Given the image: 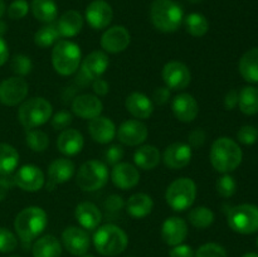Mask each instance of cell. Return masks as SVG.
<instances>
[{"label":"cell","instance_id":"6da1fadb","mask_svg":"<svg viewBox=\"0 0 258 257\" xmlns=\"http://www.w3.org/2000/svg\"><path fill=\"white\" fill-rule=\"evenodd\" d=\"M243 153L238 144L231 138L222 136L212 144L209 159L211 164L218 173L228 174L236 170L242 163Z\"/></svg>","mask_w":258,"mask_h":257},{"label":"cell","instance_id":"7a4b0ae2","mask_svg":"<svg viewBox=\"0 0 258 257\" xmlns=\"http://www.w3.org/2000/svg\"><path fill=\"white\" fill-rule=\"evenodd\" d=\"M149 14L154 27L163 33L175 32L184 20L183 8L174 0H154Z\"/></svg>","mask_w":258,"mask_h":257},{"label":"cell","instance_id":"3957f363","mask_svg":"<svg viewBox=\"0 0 258 257\" xmlns=\"http://www.w3.org/2000/svg\"><path fill=\"white\" fill-rule=\"evenodd\" d=\"M48 224V216L40 207H27L18 213L14 221V229L23 242H32L44 232Z\"/></svg>","mask_w":258,"mask_h":257},{"label":"cell","instance_id":"277c9868","mask_svg":"<svg viewBox=\"0 0 258 257\" xmlns=\"http://www.w3.org/2000/svg\"><path fill=\"white\" fill-rule=\"evenodd\" d=\"M93 244L100 254L113 257L125 251L128 244V237L118 226L107 223L96 229Z\"/></svg>","mask_w":258,"mask_h":257},{"label":"cell","instance_id":"5b68a950","mask_svg":"<svg viewBox=\"0 0 258 257\" xmlns=\"http://www.w3.org/2000/svg\"><path fill=\"white\" fill-rule=\"evenodd\" d=\"M81 53L80 45L67 39H60L53 45L52 65L60 76H71L80 68Z\"/></svg>","mask_w":258,"mask_h":257},{"label":"cell","instance_id":"8992f818","mask_svg":"<svg viewBox=\"0 0 258 257\" xmlns=\"http://www.w3.org/2000/svg\"><path fill=\"white\" fill-rule=\"evenodd\" d=\"M53 107L44 97H33L23 101L18 110V118L27 130L39 127L50 120Z\"/></svg>","mask_w":258,"mask_h":257},{"label":"cell","instance_id":"52a82bcc","mask_svg":"<svg viewBox=\"0 0 258 257\" xmlns=\"http://www.w3.org/2000/svg\"><path fill=\"white\" fill-rule=\"evenodd\" d=\"M197 198V184L190 178H178L171 181L165 193L168 206L175 212L190 208Z\"/></svg>","mask_w":258,"mask_h":257},{"label":"cell","instance_id":"ba28073f","mask_svg":"<svg viewBox=\"0 0 258 257\" xmlns=\"http://www.w3.org/2000/svg\"><path fill=\"white\" fill-rule=\"evenodd\" d=\"M108 180V170L100 160H88L78 169L76 181L83 191H96L103 188Z\"/></svg>","mask_w":258,"mask_h":257},{"label":"cell","instance_id":"9c48e42d","mask_svg":"<svg viewBox=\"0 0 258 257\" xmlns=\"http://www.w3.org/2000/svg\"><path fill=\"white\" fill-rule=\"evenodd\" d=\"M231 229L241 234H252L258 231V207L254 204H239L232 207L227 214Z\"/></svg>","mask_w":258,"mask_h":257},{"label":"cell","instance_id":"30bf717a","mask_svg":"<svg viewBox=\"0 0 258 257\" xmlns=\"http://www.w3.org/2000/svg\"><path fill=\"white\" fill-rule=\"evenodd\" d=\"M29 91L27 81L14 76L0 82V103L5 106H17L25 101Z\"/></svg>","mask_w":258,"mask_h":257},{"label":"cell","instance_id":"8fae6325","mask_svg":"<svg viewBox=\"0 0 258 257\" xmlns=\"http://www.w3.org/2000/svg\"><path fill=\"white\" fill-rule=\"evenodd\" d=\"M163 80L169 90L181 91L185 90L191 81L190 70L188 66L179 60H170L163 67Z\"/></svg>","mask_w":258,"mask_h":257},{"label":"cell","instance_id":"7c38bea8","mask_svg":"<svg viewBox=\"0 0 258 257\" xmlns=\"http://www.w3.org/2000/svg\"><path fill=\"white\" fill-rule=\"evenodd\" d=\"M14 185L20 188L24 191H38L44 185V173L42 169L33 164H27V165L20 166L17 173L13 176Z\"/></svg>","mask_w":258,"mask_h":257},{"label":"cell","instance_id":"4fadbf2b","mask_svg":"<svg viewBox=\"0 0 258 257\" xmlns=\"http://www.w3.org/2000/svg\"><path fill=\"white\" fill-rule=\"evenodd\" d=\"M62 243L73 256H82L90 249V236L82 227L70 226L63 231Z\"/></svg>","mask_w":258,"mask_h":257},{"label":"cell","instance_id":"5bb4252c","mask_svg":"<svg viewBox=\"0 0 258 257\" xmlns=\"http://www.w3.org/2000/svg\"><path fill=\"white\" fill-rule=\"evenodd\" d=\"M120 143L125 144L127 146H139L148 139L149 130L148 126L138 118H131V120L125 121L120 125L117 133Z\"/></svg>","mask_w":258,"mask_h":257},{"label":"cell","instance_id":"9a60e30c","mask_svg":"<svg viewBox=\"0 0 258 257\" xmlns=\"http://www.w3.org/2000/svg\"><path fill=\"white\" fill-rule=\"evenodd\" d=\"M85 18L93 29H105L112 22L113 10L105 0H93L86 8Z\"/></svg>","mask_w":258,"mask_h":257},{"label":"cell","instance_id":"2e32d148","mask_svg":"<svg viewBox=\"0 0 258 257\" xmlns=\"http://www.w3.org/2000/svg\"><path fill=\"white\" fill-rule=\"evenodd\" d=\"M131 35L123 25H113L101 37V47L105 52L121 53L130 45Z\"/></svg>","mask_w":258,"mask_h":257},{"label":"cell","instance_id":"e0dca14e","mask_svg":"<svg viewBox=\"0 0 258 257\" xmlns=\"http://www.w3.org/2000/svg\"><path fill=\"white\" fill-rule=\"evenodd\" d=\"M108 65H110V60L105 52L93 50L90 54L86 55L85 59L81 62V75L87 81L97 80L106 72Z\"/></svg>","mask_w":258,"mask_h":257},{"label":"cell","instance_id":"ac0fdd59","mask_svg":"<svg viewBox=\"0 0 258 257\" xmlns=\"http://www.w3.org/2000/svg\"><path fill=\"white\" fill-rule=\"evenodd\" d=\"M191 155H193V151H191L189 144L173 143L166 146L163 154V160L169 169L179 170V169H183L186 165H189Z\"/></svg>","mask_w":258,"mask_h":257},{"label":"cell","instance_id":"d6986e66","mask_svg":"<svg viewBox=\"0 0 258 257\" xmlns=\"http://www.w3.org/2000/svg\"><path fill=\"white\" fill-rule=\"evenodd\" d=\"M72 111L76 116L85 120H92L102 113V101L96 95L83 93L75 97L72 102Z\"/></svg>","mask_w":258,"mask_h":257},{"label":"cell","instance_id":"ffe728a7","mask_svg":"<svg viewBox=\"0 0 258 257\" xmlns=\"http://www.w3.org/2000/svg\"><path fill=\"white\" fill-rule=\"evenodd\" d=\"M171 110L174 116L181 122H191L199 113V106L197 100L190 93H179L171 102Z\"/></svg>","mask_w":258,"mask_h":257},{"label":"cell","instance_id":"44dd1931","mask_svg":"<svg viewBox=\"0 0 258 257\" xmlns=\"http://www.w3.org/2000/svg\"><path fill=\"white\" fill-rule=\"evenodd\" d=\"M188 236V224L180 217H170L161 226V237L169 246L174 247L183 243Z\"/></svg>","mask_w":258,"mask_h":257},{"label":"cell","instance_id":"7402d4cb","mask_svg":"<svg viewBox=\"0 0 258 257\" xmlns=\"http://www.w3.org/2000/svg\"><path fill=\"white\" fill-rule=\"evenodd\" d=\"M111 180L117 188L122 190L135 188L140 181V173L138 168L130 163H118L113 165L111 171Z\"/></svg>","mask_w":258,"mask_h":257},{"label":"cell","instance_id":"603a6c76","mask_svg":"<svg viewBox=\"0 0 258 257\" xmlns=\"http://www.w3.org/2000/svg\"><path fill=\"white\" fill-rule=\"evenodd\" d=\"M88 133L91 139L98 144H108L115 139L116 125L111 118L105 116H97L88 122Z\"/></svg>","mask_w":258,"mask_h":257},{"label":"cell","instance_id":"cb8c5ba5","mask_svg":"<svg viewBox=\"0 0 258 257\" xmlns=\"http://www.w3.org/2000/svg\"><path fill=\"white\" fill-rule=\"evenodd\" d=\"M75 218L86 231L97 229L102 221V213L96 204L91 202H81L75 209Z\"/></svg>","mask_w":258,"mask_h":257},{"label":"cell","instance_id":"d4e9b609","mask_svg":"<svg viewBox=\"0 0 258 257\" xmlns=\"http://www.w3.org/2000/svg\"><path fill=\"white\" fill-rule=\"evenodd\" d=\"M125 107L138 120H146L154 112L153 100L141 92H133L126 97Z\"/></svg>","mask_w":258,"mask_h":257},{"label":"cell","instance_id":"484cf974","mask_svg":"<svg viewBox=\"0 0 258 257\" xmlns=\"http://www.w3.org/2000/svg\"><path fill=\"white\" fill-rule=\"evenodd\" d=\"M85 145V139L83 135L76 128H66L60 131L59 136L57 139V148L63 155L73 156L81 153Z\"/></svg>","mask_w":258,"mask_h":257},{"label":"cell","instance_id":"4316f807","mask_svg":"<svg viewBox=\"0 0 258 257\" xmlns=\"http://www.w3.org/2000/svg\"><path fill=\"white\" fill-rule=\"evenodd\" d=\"M76 166L71 159L67 158H58L53 160L48 166V176L49 181L54 185L57 184L67 183L75 175Z\"/></svg>","mask_w":258,"mask_h":257},{"label":"cell","instance_id":"83f0119b","mask_svg":"<svg viewBox=\"0 0 258 257\" xmlns=\"http://www.w3.org/2000/svg\"><path fill=\"white\" fill-rule=\"evenodd\" d=\"M55 25L62 38L76 37L83 28V17L77 10H68L60 15Z\"/></svg>","mask_w":258,"mask_h":257},{"label":"cell","instance_id":"f1b7e54d","mask_svg":"<svg viewBox=\"0 0 258 257\" xmlns=\"http://www.w3.org/2000/svg\"><path fill=\"white\" fill-rule=\"evenodd\" d=\"M154 201L149 194L135 193L126 202V211L134 218H145L153 212Z\"/></svg>","mask_w":258,"mask_h":257},{"label":"cell","instance_id":"f546056e","mask_svg":"<svg viewBox=\"0 0 258 257\" xmlns=\"http://www.w3.org/2000/svg\"><path fill=\"white\" fill-rule=\"evenodd\" d=\"M161 160V154L159 149L154 145H143L136 149L134 154V161L136 168L143 170H153L159 165Z\"/></svg>","mask_w":258,"mask_h":257},{"label":"cell","instance_id":"4dcf8cb0","mask_svg":"<svg viewBox=\"0 0 258 257\" xmlns=\"http://www.w3.org/2000/svg\"><path fill=\"white\" fill-rule=\"evenodd\" d=\"M33 257H60L62 244L57 237L52 234H45L40 237L33 244Z\"/></svg>","mask_w":258,"mask_h":257},{"label":"cell","instance_id":"1f68e13d","mask_svg":"<svg viewBox=\"0 0 258 257\" xmlns=\"http://www.w3.org/2000/svg\"><path fill=\"white\" fill-rule=\"evenodd\" d=\"M238 70L244 81L258 83V47L247 50L241 57Z\"/></svg>","mask_w":258,"mask_h":257},{"label":"cell","instance_id":"d6a6232c","mask_svg":"<svg viewBox=\"0 0 258 257\" xmlns=\"http://www.w3.org/2000/svg\"><path fill=\"white\" fill-rule=\"evenodd\" d=\"M30 9L35 19L45 24L54 22L58 15V7L54 0H32Z\"/></svg>","mask_w":258,"mask_h":257},{"label":"cell","instance_id":"836d02e7","mask_svg":"<svg viewBox=\"0 0 258 257\" xmlns=\"http://www.w3.org/2000/svg\"><path fill=\"white\" fill-rule=\"evenodd\" d=\"M19 153L14 146L0 143V176H8L18 168Z\"/></svg>","mask_w":258,"mask_h":257},{"label":"cell","instance_id":"e575fe53","mask_svg":"<svg viewBox=\"0 0 258 257\" xmlns=\"http://www.w3.org/2000/svg\"><path fill=\"white\" fill-rule=\"evenodd\" d=\"M239 110L244 115H256L258 113V88L253 86H246L238 92Z\"/></svg>","mask_w":258,"mask_h":257},{"label":"cell","instance_id":"d590c367","mask_svg":"<svg viewBox=\"0 0 258 257\" xmlns=\"http://www.w3.org/2000/svg\"><path fill=\"white\" fill-rule=\"evenodd\" d=\"M184 25H185L186 33L191 37L201 38L208 33L209 22L201 13H191L184 18Z\"/></svg>","mask_w":258,"mask_h":257},{"label":"cell","instance_id":"8d00e7d4","mask_svg":"<svg viewBox=\"0 0 258 257\" xmlns=\"http://www.w3.org/2000/svg\"><path fill=\"white\" fill-rule=\"evenodd\" d=\"M189 223L198 229H206L214 222V213L211 208L204 206L196 207L188 214Z\"/></svg>","mask_w":258,"mask_h":257},{"label":"cell","instance_id":"74e56055","mask_svg":"<svg viewBox=\"0 0 258 257\" xmlns=\"http://www.w3.org/2000/svg\"><path fill=\"white\" fill-rule=\"evenodd\" d=\"M60 35L58 33L57 25L45 24L40 29H38L34 34V43L40 48H48L54 45L59 40Z\"/></svg>","mask_w":258,"mask_h":257},{"label":"cell","instance_id":"f35d334b","mask_svg":"<svg viewBox=\"0 0 258 257\" xmlns=\"http://www.w3.org/2000/svg\"><path fill=\"white\" fill-rule=\"evenodd\" d=\"M25 141H27V145L32 149L35 153H42L49 145V136L42 130H38V128H30L27 131V135H25Z\"/></svg>","mask_w":258,"mask_h":257},{"label":"cell","instance_id":"ab89813d","mask_svg":"<svg viewBox=\"0 0 258 257\" xmlns=\"http://www.w3.org/2000/svg\"><path fill=\"white\" fill-rule=\"evenodd\" d=\"M10 68H12V71L17 76L24 77V76L29 75V73L32 72L33 62L28 55L15 54L14 57L12 58V62H10Z\"/></svg>","mask_w":258,"mask_h":257},{"label":"cell","instance_id":"60d3db41","mask_svg":"<svg viewBox=\"0 0 258 257\" xmlns=\"http://www.w3.org/2000/svg\"><path fill=\"white\" fill-rule=\"evenodd\" d=\"M217 193L222 197V198H231L234 196L237 190V183L234 178L229 174H223L221 178L217 180L216 183Z\"/></svg>","mask_w":258,"mask_h":257},{"label":"cell","instance_id":"b9f144b4","mask_svg":"<svg viewBox=\"0 0 258 257\" xmlns=\"http://www.w3.org/2000/svg\"><path fill=\"white\" fill-rule=\"evenodd\" d=\"M194 257H228V254L223 246L214 243V242H209V243L202 244L197 249Z\"/></svg>","mask_w":258,"mask_h":257},{"label":"cell","instance_id":"7bdbcfd3","mask_svg":"<svg viewBox=\"0 0 258 257\" xmlns=\"http://www.w3.org/2000/svg\"><path fill=\"white\" fill-rule=\"evenodd\" d=\"M18 247V239L15 234L8 228L0 227V252L7 253V252L14 251Z\"/></svg>","mask_w":258,"mask_h":257},{"label":"cell","instance_id":"ee69618b","mask_svg":"<svg viewBox=\"0 0 258 257\" xmlns=\"http://www.w3.org/2000/svg\"><path fill=\"white\" fill-rule=\"evenodd\" d=\"M237 139L243 145H253L258 140V130L252 125H244L237 133Z\"/></svg>","mask_w":258,"mask_h":257},{"label":"cell","instance_id":"f6af8a7d","mask_svg":"<svg viewBox=\"0 0 258 257\" xmlns=\"http://www.w3.org/2000/svg\"><path fill=\"white\" fill-rule=\"evenodd\" d=\"M50 120H52V126L54 130L63 131L66 130V128L70 127V125L73 121V116L71 112L63 110V111H58L57 113H54V115L50 117Z\"/></svg>","mask_w":258,"mask_h":257},{"label":"cell","instance_id":"bcb514c9","mask_svg":"<svg viewBox=\"0 0 258 257\" xmlns=\"http://www.w3.org/2000/svg\"><path fill=\"white\" fill-rule=\"evenodd\" d=\"M29 10V4L27 0H14L8 8V15L10 19H22L28 14Z\"/></svg>","mask_w":258,"mask_h":257},{"label":"cell","instance_id":"7dc6e473","mask_svg":"<svg viewBox=\"0 0 258 257\" xmlns=\"http://www.w3.org/2000/svg\"><path fill=\"white\" fill-rule=\"evenodd\" d=\"M123 155H125V151H123L122 146L111 145L110 148L105 151L106 163L110 164V165H116V164H118L122 160Z\"/></svg>","mask_w":258,"mask_h":257},{"label":"cell","instance_id":"c3c4849f","mask_svg":"<svg viewBox=\"0 0 258 257\" xmlns=\"http://www.w3.org/2000/svg\"><path fill=\"white\" fill-rule=\"evenodd\" d=\"M125 207V202H123L122 197L117 196V194H112L108 197L105 202V208L107 212H120L121 209Z\"/></svg>","mask_w":258,"mask_h":257},{"label":"cell","instance_id":"681fc988","mask_svg":"<svg viewBox=\"0 0 258 257\" xmlns=\"http://www.w3.org/2000/svg\"><path fill=\"white\" fill-rule=\"evenodd\" d=\"M206 141V133L203 128H194L193 131L189 133L188 136V144L190 148H199Z\"/></svg>","mask_w":258,"mask_h":257},{"label":"cell","instance_id":"f907efd6","mask_svg":"<svg viewBox=\"0 0 258 257\" xmlns=\"http://www.w3.org/2000/svg\"><path fill=\"white\" fill-rule=\"evenodd\" d=\"M153 98L156 105H165L170 100V90L166 86H161V87L155 88L153 92Z\"/></svg>","mask_w":258,"mask_h":257},{"label":"cell","instance_id":"816d5d0a","mask_svg":"<svg viewBox=\"0 0 258 257\" xmlns=\"http://www.w3.org/2000/svg\"><path fill=\"white\" fill-rule=\"evenodd\" d=\"M194 251L188 244H178L174 246L169 252V257H194Z\"/></svg>","mask_w":258,"mask_h":257},{"label":"cell","instance_id":"f5cc1de1","mask_svg":"<svg viewBox=\"0 0 258 257\" xmlns=\"http://www.w3.org/2000/svg\"><path fill=\"white\" fill-rule=\"evenodd\" d=\"M92 90L97 96H106L110 91V85L107 83V81L97 78V80L92 81Z\"/></svg>","mask_w":258,"mask_h":257},{"label":"cell","instance_id":"db71d44e","mask_svg":"<svg viewBox=\"0 0 258 257\" xmlns=\"http://www.w3.org/2000/svg\"><path fill=\"white\" fill-rule=\"evenodd\" d=\"M13 185H14L13 179L8 178V176H0V202L7 198L8 193Z\"/></svg>","mask_w":258,"mask_h":257},{"label":"cell","instance_id":"11a10c76","mask_svg":"<svg viewBox=\"0 0 258 257\" xmlns=\"http://www.w3.org/2000/svg\"><path fill=\"white\" fill-rule=\"evenodd\" d=\"M238 105V91L231 90L224 97V107L227 110H233Z\"/></svg>","mask_w":258,"mask_h":257},{"label":"cell","instance_id":"9f6ffc18","mask_svg":"<svg viewBox=\"0 0 258 257\" xmlns=\"http://www.w3.org/2000/svg\"><path fill=\"white\" fill-rule=\"evenodd\" d=\"M8 58H9V48L4 38L0 37V67L8 62Z\"/></svg>","mask_w":258,"mask_h":257},{"label":"cell","instance_id":"6f0895ef","mask_svg":"<svg viewBox=\"0 0 258 257\" xmlns=\"http://www.w3.org/2000/svg\"><path fill=\"white\" fill-rule=\"evenodd\" d=\"M7 30H8L7 23H5L4 20L0 19V37H3V35L5 34V33H7Z\"/></svg>","mask_w":258,"mask_h":257},{"label":"cell","instance_id":"680465c9","mask_svg":"<svg viewBox=\"0 0 258 257\" xmlns=\"http://www.w3.org/2000/svg\"><path fill=\"white\" fill-rule=\"evenodd\" d=\"M5 10H7V7H5L4 0H0V18L5 14Z\"/></svg>","mask_w":258,"mask_h":257},{"label":"cell","instance_id":"91938a15","mask_svg":"<svg viewBox=\"0 0 258 257\" xmlns=\"http://www.w3.org/2000/svg\"><path fill=\"white\" fill-rule=\"evenodd\" d=\"M242 257H258V253H254V252H247Z\"/></svg>","mask_w":258,"mask_h":257},{"label":"cell","instance_id":"94428289","mask_svg":"<svg viewBox=\"0 0 258 257\" xmlns=\"http://www.w3.org/2000/svg\"><path fill=\"white\" fill-rule=\"evenodd\" d=\"M189 3H193V4H197V3H201L202 0H188Z\"/></svg>","mask_w":258,"mask_h":257},{"label":"cell","instance_id":"6125c7cd","mask_svg":"<svg viewBox=\"0 0 258 257\" xmlns=\"http://www.w3.org/2000/svg\"><path fill=\"white\" fill-rule=\"evenodd\" d=\"M80 257H95V256H93V254H87V253H85V254H82V256H80Z\"/></svg>","mask_w":258,"mask_h":257},{"label":"cell","instance_id":"be15d7a7","mask_svg":"<svg viewBox=\"0 0 258 257\" xmlns=\"http://www.w3.org/2000/svg\"><path fill=\"white\" fill-rule=\"evenodd\" d=\"M257 247H258V238H257Z\"/></svg>","mask_w":258,"mask_h":257},{"label":"cell","instance_id":"e7e4bbea","mask_svg":"<svg viewBox=\"0 0 258 257\" xmlns=\"http://www.w3.org/2000/svg\"><path fill=\"white\" fill-rule=\"evenodd\" d=\"M127 257H135V256H127Z\"/></svg>","mask_w":258,"mask_h":257},{"label":"cell","instance_id":"03108f58","mask_svg":"<svg viewBox=\"0 0 258 257\" xmlns=\"http://www.w3.org/2000/svg\"><path fill=\"white\" fill-rule=\"evenodd\" d=\"M12 257H18V256H12Z\"/></svg>","mask_w":258,"mask_h":257}]
</instances>
